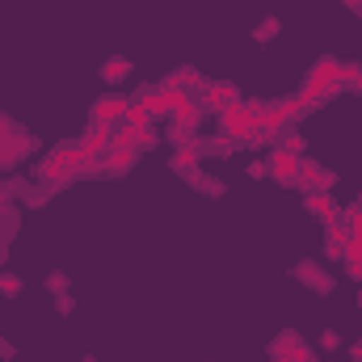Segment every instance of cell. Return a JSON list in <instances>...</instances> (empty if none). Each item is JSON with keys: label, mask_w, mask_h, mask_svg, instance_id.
Here are the masks:
<instances>
[{"label": "cell", "mask_w": 362, "mask_h": 362, "mask_svg": "<svg viewBox=\"0 0 362 362\" xmlns=\"http://www.w3.org/2000/svg\"><path fill=\"white\" fill-rule=\"evenodd\" d=\"M169 165H173V173H194V169H198V144H194V139H189V144H181Z\"/></svg>", "instance_id": "13"}, {"label": "cell", "mask_w": 362, "mask_h": 362, "mask_svg": "<svg viewBox=\"0 0 362 362\" xmlns=\"http://www.w3.org/2000/svg\"><path fill=\"white\" fill-rule=\"evenodd\" d=\"M0 295H21V278L17 274H0Z\"/></svg>", "instance_id": "18"}, {"label": "cell", "mask_w": 362, "mask_h": 362, "mask_svg": "<svg viewBox=\"0 0 362 362\" xmlns=\"http://www.w3.org/2000/svg\"><path fill=\"white\" fill-rule=\"evenodd\" d=\"M320 165L316 160H308V156H299V177H295V185H308V189H320Z\"/></svg>", "instance_id": "15"}, {"label": "cell", "mask_w": 362, "mask_h": 362, "mask_svg": "<svg viewBox=\"0 0 362 362\" xmlns=\"http://www.w3.org/2000/svg\"><path fill=\"white\" fill-rule=\"evenodd\" d=\"M249 177H270V165H266V160H253V165H249Z\"/></svg>", "instance_id": "20"}, {"label": "cell", "mask_w": 362, "mask_h": 362, "mask_svg": "<svg viewBox=\"0 0 362 362\" xmlns=\"http://www.w3.org/2000/svg\"><path fill=\"white\" fill-rule=\"evenodd\" d=\"M303 206H308V215H316L325 228H329V223H337V215H341V211H337V202L329 198V189H312V194L303 198Z\"/></svg>", "instance_id": "4"}, {"label": "cell", "mask_w": 362, "mask_h": 362, "mask_svg": "<svg viewBox=\"0 0 362 362\" xmlns=\"http://www.w3.org/2000/svg\"><path fill=\"white\" fill-rule=\"evenodd\" d=\"M320 346H325V350H337V346H341V337H337V333H333V329H329V333H325V337H320Z\"/></svg>", "instance_id": "22"}, {"label": "cell", "mask_w": 362, "mask_h": 362, "mask_svg": "<svg viewBox=\"0 0 362 362\" xmlns=\"http://www.w3.org/2000/svg\"><path fill=\"white\" fill-rule=\"evenodd\" d=\"M266 165H270V177H278L282 185H295V177H299V156H291L282 148H274Z\"/></svg>", "instance_id": "5"}, {"label": "cell", "mask_w": 362, "mask_h": 362, "mask_svg": "<svg viewBox=\"0 0 362 362\" xmlns=\"http://www.w3.org/2000/svg\"><path fill=\"white\" fill-rule=\"evenodd\" d=\"M270 354L274 362H316V354L295 337V333H282V337H274L270 341Z\"/></svg>", "instance_id": "2"}, {"label": "cell", "mask_w": 362, "mask_h": 362, "mask_svg": "<svg viewBox=\"0 0 362 362\" xmlns=\"http://www.w3.org/2000/svg\"><path fill=\"white\" fill-rule=\"evenodd\" d=\"M110 139H114V127H105V122H89V131L81 135V144H85V152H110Z\"/></svg>", "instance_id": "9"}, {"label": "cell", "mask_w": 362, "mask_h": 362, "mask_svg": "<svg viewBox=\"0 0 362 362\" xmlns=\"http://www.w3.org/2000/svg\"><path fill=\"white\" fill-rule=\"evenodd\" d=\"M346 274L350 278H362V257H346Z\"/></svg>", "instance_id": "21"}, {"label": "cell", "mask_w": 362, "mask_h": 362, "mask_svg": "<svg viewBox=\"0 0 362 362\" xmlns=\"http://www.w3.org/2000/svg\"><path fill=\"white\" fill-rule=\"evenodd\" d=\"M350 89H354V93H362V76H358V81H354V85H350Z\"/></svg>", "instance_id": "24"}, {"label": "cell", "mask_w": 362, "mask_h": 362, "mask_svg": "<svg viewBox=\"0 0 362 362\" xmlns=\"http://www.w3.org/2000/svg\"><path fill=\"white\" fill-rule=\"evenodd\" d=\"M47 291H55V295H68V274H51V278H47Z\"/></svg>", "instance_id": "19"}, {"label": "cell", "mask_w": 362, "mask_h": 362, "mask_svg": "<svg viewBox=\"0 0 362 362\" xmlns=\"http://www.w3.org/2000/svg\"><path fill=\"white\" fill-rule=\"evenodd\" d=\"M127 110H131V101L122 97V93H105V97H97L93 101V122H105V127H114L118 118H127Z\"/></svg>", "instance_id": "1"}, {"label": "cell", "mask_w": 362, "mask_h": 362, "mask_svg": "<svg viewBox=\"0 0 362 362\" xmlns=\"http://www.w3.org/2000/svg\"><path fill=\"white\" fill-rule=\"evenodd\" d=\"M202 101L219 114V110L236 105V101H240V93H236V85H223V81H219V85H202Z\"/></svg>", "instance_id": "8"}, {"label": "cell", "mask_w": 362, "mask_h": 362, "mask_svg": "<svg viewBox=\"0 0 362 362\" xmlns=\"http://www.w3.org/2000/svg\"><path fill=\"white\" fill-rule=\"evenodd\" d=\"M358 350H362V341H358Z\"/></svg>", "instance_id": "27"}, {"label": "cell", "mask_w": 362, "mask_h": 362, "mask_svg": "<svg viewBox=\"0 0 362 362\" xmlns=\"http://www.w3.org/2000/svg\"><path fill=\"white\" fill-rule=\"evenodd\" d=\"M68 177H72V169L64 165V156H59V152H51L47 160H38V165H34V181H42V185H47V181H51V185H59V181H68Z\"/></svg>", "instance_id": "6"}, {"label": "cell", "mask_w": 362, "mask_h": 362, "mask_svg": "<svg viewBox=\"0 0 362 362\" xmlns=\"http://www.w3.org/2000/svg\"><path fill=\"white\" fill-rule=\"evenodd\" d=\"M274 34H278V17H266V21L253 30V38H257V42H270Z\"/></svg>", "instance_id": "17"}, {"label": "cell", "mask_w": 362, "mask_h": 362, "mask_svg": "<svg viewBox=\"0 0 362 362\" xmlns=\"http://www.w3.org/2000/svg\"><path fill=\"white\" fill-rule=\"evenodd\" d=\"M295 274H299V278H303V282H308V286H312L316 295H329V291H333V278H329L325 270H316L312 262H303V266H295Z\"/></svg>", "instance_id": "12"}, {"label": "cell", "mask_w": 362, "mask_h": 362, "mask_svg": "<svg viewBox=\"0 0 362 362\" xmlns=\"http://www.w3.org/2000/svg\"><path fill=\"white\" fill-rule=\"evenodd\" d=\"M358 308H362V291H358Z\"/></svg>", "instance_id": "25"}, {"label": "cell", "mask_w": 362, "mask_h": 362, "mask_svg": "<svg viewBox=\"0 0 362 362\" xmlns=\"http://www.w3.org/2000/svg\"><path fill=\"white\" fill-rule=\"evenodd\" d=\"M333 185H337V177H333V173L325 169V173H320V189H333Z\"/></svg>", "instance_id": "23"}, {"label": "cell", "mask_w": 362, "mask_h": 362, "mask_svg": "<svg viewBox=\"0 0 362 362\" xmlns=\"http://www.w3.org/2000/svg\"><path fill=\"white\" fill-rule=\"evenodd\" d=\"M346 249H350V228H346V219H337V223H329L325 253H329V257H346Z\"/></svg>", "instance_id": "10"}, {"label": "cell", "mask_w": 362, "mask_h": 362, "mask_svg": "<svg viewBox=\"0 0 362 362\" xmlns=\"http://www.w3.org/2000/svg\"><path fill=\"white\" fill-rule=\"evenodd\" d=\"M127 76H131V59H127V55H114V59L101 64V81L114 85V81H127Z\"/></svg>", "instance_id": "14"}, {"label": "cell", "mask_w": 362, "mask_h": 362, "mask_svg": "<svg viewBox=\"0 0 362 362\" xmlns=\"http://www.w3.org/2000/svg\"><path fill=\"white\" fill-rule=\"evenodd\" d=\"M346 4H358V0H346Z\"/></svg>", "instance_id": "26"}, {"label": "cell", "mask_w": 362, "mask_h": 362, "mask_svg": "<svg viewBox=\"0 0 362 362\" xmlns=\"http://www.w3.org/2000/svg\"><path fill=\"white\" fill-rule=\"evenodd\" d=\"M30 148H38L30 135H21V131H13V139H0V169H8V165H17Z\"/></svg>", "instance_id": "7"}, {"label": "cell", "mask_w": 362, "mask_h": 362, "mask_svg": "<svg viewBox=\"0 0 362 362\" xmlns=\"http://www.w3.org/2000/svg\"><path fill=\"white\" fill-rule=\"evenodd\" d=\"M274 139H278V148H282V152H291V156H303V148H308V144H303V135H295V131H278Z\"/></svg>", "instance_id": "16"}, {"label": "cell", "mask_w": 362, "mask_h": 362, "mask_svg": "<svg viewBox=\"0 0 362 362\" xmlns=\"http://www.w3.org/2000/svg\"><path fill=\"white\" fill-rule=\"evenodd\" d=\"M303 85H316V89H329V85H341V59H333V55H325L320 64H312V72H308V81Z\"/></svg>", "instance_id": "3"}, {"label": "cell", "mask_w": 362, "mask_h": 362, "mask_svg": "<svg viewBox=\"0 0 362 362\" xmlns=\"http://www.w3.org/2000/svg\"><path fill=\"white\" fill-rule=\"evenodd\" d=\"M101 165H105L114 177H122V173H131V165H135V148H110Z\"/></svg>", "instance_id": "11"}]
</instances>
